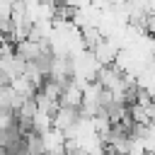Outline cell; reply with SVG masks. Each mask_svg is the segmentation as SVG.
Masks as SVG:
<instances>
[{
	"instance_id": "1",
	"label": "cell",
	"mask_w": 155,
	"mask_h": 155,
	"mask_svg": "<svg viewBox=\"0 0 155 155\" xmlns=\"http://www.w3.org/2000/svg\"><path fill=\"white\" fill-rule=\"evenodd\" d=\"M82 116H80V111H78V107H58L56 111H53V116H51V124H53V128H58V131H70L78 121H80Z\"/></svg>"
},
{
	"instance_id": "2",
	"label": "cell",
	"mask_w": 155,
	"mask_h": 155,
	"mask_svg": "<svg viewBox=\"0 0 155 155\" xmlns=\"http://www.w3.org/2000/svg\"><path fill=\"white\" fill-rule=\"evenodd\" d=\"M80 102H82V90L70 80L63 90H61V97H58V104H63V107H80Z\"/></svg>"
},
{
	"instance_id": "3",
	"label": "cell",
	"mask_w": 155,
	"mask_h": 155,
	"mask_svg": "<svg viewBox=\"0 0 155 155\" xmlns=\"http://www.w3.org/2000/svg\"><path fill=\"white\" fill-rule=\"evenodd\" d=\"M10 87H12V90H15V92H17L22 99H27V97H34V92H36V87H34V85H31V82H29L24 75H17V78L10 82Z\"/></svg>"
},
{
	"instance_id": "4",
	"label": "cell",
	"mask_w": 155,
	"mask_h": 155,
	"mask_svg": "<svg viewBox=\"0 0 155 155\" xmlns=\"http://www.w3.org/2000/svg\"><path fill=\"white\" fill-rule=\"evenodd\" d=\"M24 140H27V155H46V150H44V140H41L39 133L29 131V133H24Z\"/></svg>"
},
{
	"instance_id": "5",
	"label": "cell",
	"mask_w": 155,
	"mask_h": 155,
	"mask_svg": "<svg viewBox=\"0 0 155 155\" xmlns=\"http://www.w3.org/2000/svg\"><path fill=\"white\" fill-rule=\"evenodd\" d=\"M143 31L148 34V36H155V15H145V19H143Z\"/></svg>"
},
{
	"instance_id": "6",
	"label": "cell",
	"mask_w": 155,
	"mask_h": 155,
	"mask_svg": "<svg viewBox=\"0 0 155 155\" xmlns=\"http://www.w3.org/2000/svg\"><path fill=\"white\" fill-rule=\"evenodd\" d=\"M63 5H68L73 10H85V7H90V0H63Z\"/></svg>"
}]
</instances>
